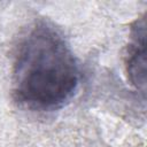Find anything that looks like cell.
<instances>
[{"label":"cell","instance_id":"cell-2","mask_svg":"<svg viewBox=\"0 0 147 147\" xmlns=\"http://www.w3.org/2000/svg\"><path fill=\"white\" fill-rule=\"evenodd\" d=\"M125 68L131 85L145 94L146 90V20L138 18L130 34L125 55Z\"/></svg>","mask_w":147,"mask_h":147},{"label":"cell","instance_id":"cell-1","mask_svg":"<svg viewBox=\"0 0 147 147\" xmlns=\"http://www.w3.org/2000/svg\"><path fill=\"white\" fill-rule=\"evenodd\" d=\"M11 82L15 99L33 110H55L71 100L79 68L55 28L38 22L25 32L15 54Z\"/></svg>","mask_w":147,"mask_h":147}]
</instances>
